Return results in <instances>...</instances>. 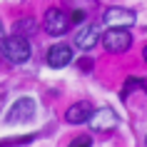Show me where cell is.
Listing matches in <instances>:
<instances>
[{
    "mask_svg": "<svg viewBox=\"0 0 147 147\" xmlns=\"http://www.w3.org/2000/svg\"><path fill=\"white\" fill-rule=\"evenodd\" d=\"M30 55H32V47H30L25 35H10V38H5V42H3V57L5 60L15 62V65H23V62L30 60Z\"/></svg>",
    "mask_w": 147,
    "mask_h": 147,
    "instance_id": "cell-1",
    "label": "cell"
},
{
    "mask_svg": "<svg viewBox=\"0 0 147 147\" xmlns=\"http://www.w3.org/2000/svg\"><path fill=\"white\" fill-rule=\"evenodd\" d=\"M32 115H35V100L32 97H20L8 110V122L10 125H20V122L32 120Z\"/></svg>",
    "mask_w": 147,
    "mask_h": 147,
    "instance_id": "cell-2",
    "label": "cell"
},
{
    "mask_svg": "<svg viewBox=\"0 0 147 147\" xmlns=\"http://www.w3.org/2000/svg\"><path fill=\"white\" fill-rule=\"evenodd\" d=\"M137 15L127 8H107L102 13V23L107 25V28H130L135 25Z\"/></svg>",
    "mask_w": 147,
    "mask_h": 147,
    "instance_id": "cell-3",
    "label": "cell"
},
{
    "mask_svg": "<svg viewBox=\"0 0 147 147\" xmlns=\"http://www.w3.org/2000/svg\"><path fill=\"white\" fill-rule=\"evenodd\" d=\"M67 15L62 13V10L53 8L45 13V20H42V25H45V32L47 35H53V38H60V35H65L67 32Z\"/></svg>",
    "mask_w": 147,
    "mask_h": 147,
    "instance_id": "cell-4",
    "label": "cell"
},
{
    "mask_svg": "<svg viewBox=\"0 0 147 147\" xmlns=\"http://www.w3.org/2000/svg\"><path fill=\"white\" fill-rule=\"evenodd\" d=\"M102 42H105V47L110 53H125L132 45V35L127 32V28H112V30H107Z\"/></svg>",
    "mask_w": 147,
    "mask_h": 147,
    "instance_id": "cell-5",
    "label": "cell"
},
{
    "mask_svg": "<svg viewBox=\"0 0 147 147\" xmlns=\"http://www.w3.org/2000/svg\"><path fill=\"white\" fill-rule=\"evenodd\" d=\"M90 125H92V130L107 132V130H112V127L117 125V115H115L110 107L92 110V115H90Z\"/></svg>",
    "mask_w": 147,
    "mask_h": 147,
    "instance_id": "cell-6",
    "label": "cell"
},
{
    "mask_svg": "<svg viewBox=\"0 0 147 147\" xmlns=\"http://www.w3.org/2000/svg\"><path fill=\"white\" fill-rule=\"evenodd\" d=\"M70 60H72V47L67 42H57L47 50V65L50 67H65Z\"/></svg>",
    "mask_w": 147,
    "mask_h": 147,
    "instance_id": "cell-7",
    "label": "cell"
},
{
    "mask_svg": "<svg viewBox=\"0 0 147 147\" xmlns=\"http://www.w3.org/2000/svg\"><path fill=\"white\" fill-rule=\"evenodd\" d=\"M90 115H92V105L87 100H80L75 102V105H70L67 112H65V120H67L70 125H82L90 120Z\"/></svg>",
    "mask_w": 147,
    "mask_h": 147,
    "instance_id": "cell-8",
    "label": "cell"
},
{
    "mask_svg": "<svg viewBox=\"0 0 147 147\" xmlns=\"http://www.w3.org/2000/svg\"><path fill=\"white\" fill-rule=\"evenodd\" d=\"M97 40H100V30H97L95 25H87V28H82V30L78 32L75 45H78L80 50H92V47L97 45Z\"/></svg>",
    "mask_w": 147,
    "mask_h": 147,
    "instance_id": "cell-9",
    "label": "cell"
},
{
    "mask_svg": "<svg viewBox=\"0 0 147 147\" xmlns=\"http://www.w3.org/2000/svg\"><path fill=\"white\" fill-rule=\"evenodd\" d=\"M13 30H15V35H32V32L38 30V23H35L32 18H20V20L13 25Z\"/></svg>",
    "mask_w": 147,
    "mask_h": 147,
    "instance_id": "cell-10",
    "label": "cell"
},
{
    "mask_svg": "<svg viewBox=\"0 0 147 147\" xmlns=\"http://www.w3.org/2000/svg\"><path fill=\"white\" fill-rule=\"evenodd\" d=\"M67 147H92V137H90V135H80V137H75Z\"/></svg>",
    "mask_w": 147,
    "mask_h": 147,
    "instance_id": "cell-11",
    "label": "cell"
},
{
    "mask_svg": "<svg viewBox=\"0 0 147 147\" xmlns=\"http://www.w3.org/2000/svg\"><path fill=\"white\" fill-rule=\"evenodd\" d=\"M82 18H85V13H82V10H75V13H72V23H80Z\"/></svg>",
    "mask_w": 147,
    "mask_h": 147,
    "instance_id": "cell-12",
    "label": "cell"
},
{
    "mask_svg": "<svg viewBox=\"0 0 147 147\" xmlns=\"http://www.w3.org/2000/svg\"><path fill=\"white\" fill-rule=\"evenodd\" d=\"M90 65H92V62H90V60H80V67H82V70H87V67H90Z\"/></svg>",
    "mask_w": 147,
    "mask_h": 147,
    "instance_id": "cell-13",
    "label": "cell"
},
{
    "mask_svg": "<svg viewBox=\"0 0 147 147\" xmlns=\"http://www.w3.org/2000/svg\"><path fill=\"white\" fill-rule=\"evenodd\" d=\"M142 55H145V60H147V45H145V53H142Z\"/></svg>",
    "mask_w": 147,
    "mask_h": 147,
    "instance_id": "cell-14",
    "label": "cell"
},
{
    "mask_svg": "<svg viewBox=\"0 0 147 147\" xmlns=\"http://www.w3.org/2000/svg\"><path fill=\"white\" fill-rule=\"evenodd\" d=\"M0 32H3V23H0Z\"/></svg>",
    "mask_w": 147,
    "mask_h": 147,
    "instance_id": "cell-15",
    "label": "cell"
},
{
    "mask_svg": "<svg viewBox=\"0 0 147 147\" xmlns=\"http://www.w3.org/2000/svg\"><path fill=\"white\" fill-rule=\"evenodd\" d=\"M145 142H147V137H145Z\"/></svg>",
    "mask_w": 147,
    "mask_h": 147,
    "instance_id": "cell-16",
    "label": "cell"
}]
</instances>
